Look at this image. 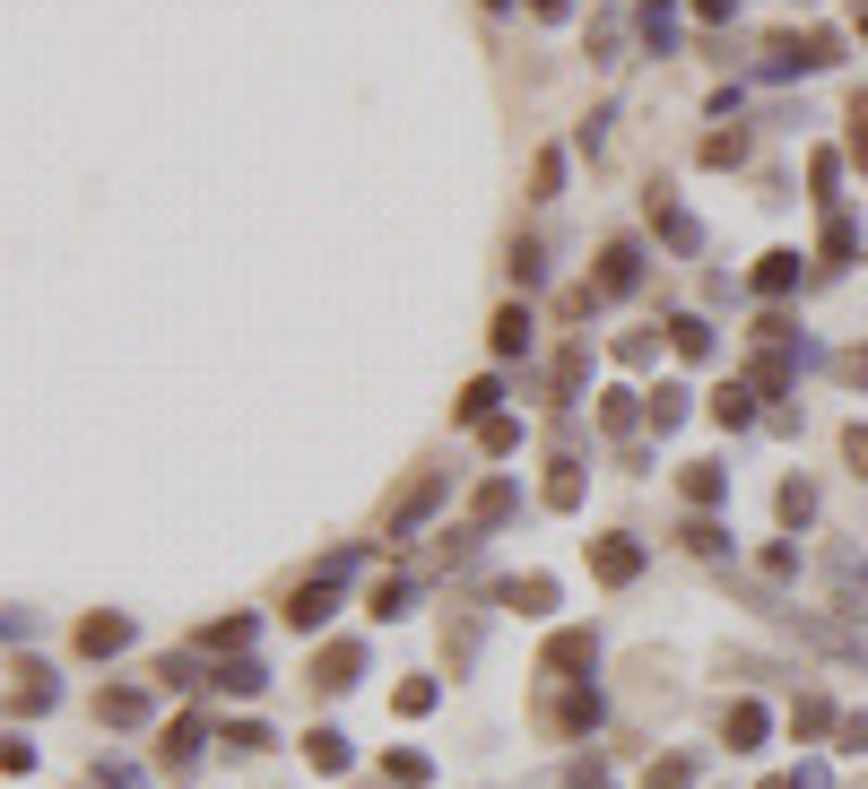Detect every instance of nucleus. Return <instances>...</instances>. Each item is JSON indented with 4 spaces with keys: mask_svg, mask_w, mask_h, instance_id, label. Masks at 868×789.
<instances>
[{
    "mask_svg": "<svg viewBox=\"0 0 868 789\" xmlns=\"http://www.w3.org/2000/svg\"><path fill=\"white\" fill-rule=\"evenodd\" d=\"M539 720H547V729H591V720H600V694H591V685H565V694L539 703Z\"/></svg>",
    "mask_w": 868,
    "mask_h": 789,
    "instance_id": "obj_1",
    "label": "nucleus"
},
{
    "mask_svg": "<svg viewBox=\"0 0 868 789\" xmlns=\"http://www.w3.org/2000/svg\"><path fill=\"white\" fill-rule=\"evenodd\" d=\"M357 676H366V651H357V642H331V651L313 660V685H322V694H348Z\"/></svg>",
    "mask_w": 868,
    "mask_h": 789,
    "instance_id": "obj_2",
    "label": "nucleus"
},
{
    "mask_svg": "<svg viewBox=\"0 0 868 789\" xmlns=\"http://www.w3.org/2000/svg\"><path fill=\"white\" fill-rule=\"evenodd\" d=\"M591 572H600V581H634V572H643V547H634V538H591Z\"/></svg>",
    "mask_w": 868,
    "mask_h": 789,
    "instance_id": "obj_3",
    "label": "nucleus"
},
{
    "mask_svg": "<svg viewBox=\"0 0 868 789\" xmlns=\"http://www.w3.org/2000/svg\"><path fill=\"white\" fill-rule=\"evenodd\" d=\"M435 503H443V477H417V486L400 495V512H391V538H408V530H417V521H426Z\"/></svg>",
    "mask_w": 868,
    "mask_h": 789,
    "instance_id": "obj_4",
    "label": "nucleus"
},
{
    "mask_svg": "<svg viewBox=\"0 0 868 789\" xmlns=\"http://www.w3.org/2000/svg\"><path fill=\"white\" fill-rule=\"evenodd\" d=\"M331 607H339V599H331V572H322V581H304V590L287 599V625H304V634H313V625H331Z\"/></svg>",
    "mask_w": 868,
    "mask_h": 789,
    "instance_id": "obj_5",
    "label": "nucleus"
},
{
    "mask_svg": "<svg viewBox=\"0 0 868 789\" xmlns=\"http://www.w3.org/2000/svg\"><path fill=\"white\" fill-rule=\"evenodd\" d=\"M825 581L843 590V607H852V616H868V564L860 556H825Z\"/></svg>",
    "mask_w": 868,
    "mask_h": 789,
    "instance_id": "obj_6",
    "label": "nucleus"
},
{
    "mask_svg": "<svg viewBox=\"0 0 868 789\" xmlns=\"http://www.w3.org/2000/svg\"><path fill=\"white\" fill-rule=\"evenodd\" d=\"M130 642V616H88V625H79V651H88V660H105V651H123Z\"/></svg>",
    "mask_w": 868,
    "mask_h": 789,
    "instance_id": "obj_7",
    "label": "nucleus"
},
{
    "mask_svg": "<svg viewBox=\"0 0 868 789\" xmlns=\"http://www.w3.org/2000/svg\"><path fill=\"white\" fill-rule=\"evenodd\" d=\"M96 720H114V729H139V720H148V694H139V685H114V694H96Z\"/></svg>",
    "mask_w": 868,
    "mask_h": 789,
    "instance_id": "obj_8",
    "label": "nucleus"
},
{
    "mask_svg": "<svg viewBox=\"0 0 868 789\" xmlns=\"http://www.w3.org/2000/svg\"><path fill=\"white\" fill-rule=\"evenodd\" d=\"M504 607H521V616H547V607H556V581H547V572H530V581H504Z\"/></svg>",
    "mask_w": 868,
    "mask_h": 789,
    "instance_id": "obj_9",
    "label": "nucleus"
},
{
    "mask_svg": "<svg viewBox=\"0 0 868 789\" xmlns=\"http://www.w3.org/2000/svg\"><path fill=\"white\" fill-rule=\"evenodd\" d=\"M304 764H313V773H348V738H339V729H313V738H304Z\"/></svg>",
    "mask_w": 868,
    "mask_h": 789,
    "instance_id": "obj_10",
    "label": "nucleus"
},
{
    "mask_svg": "<svg viewBox=\"0 0 868 789\" xmlns=\"http://www.w3.org/2000/svg\"><path fill=\"white\" fill-rule=\"evenodd\" d=\"M209 685H218V694H261V685H269V669H261V660L244 651V660H227V669L209 676Z\"/></svg>",
    "mask_w": 868,
    "mask_h": 789,
    "instance_id": "obj_11",
    "label": "nucleus"
},
{
    "mask_svg": "<svg viewBox=\"0 0 868 789\" xmlns=\"http://www.w3.org/2000/svg\"><path fill=\"white\" fill-rule=\"evenodd\" d=\"M790 729H799V738H825V729H843V720H834V703H825V694H799Z\"/></svg>",
    "mask_w": 868,
    "mask_h": 789,
    "instance_id": "obj_12",
    "label": "nucleus"
},
{
    "mask_svg": "<svg viewBox=\"0 0 868 789\" xmlns=\"http://www.w3.org/2000/svg\"><path fill=\"white\" fill-rule=\"evenodd\" d=\"M200 642H209V651H252V616H218Z\"/></svg>",
    "mask_w": 868,
    "mask_h": 789,
    "instance_id": "obj_13",
    "label": "nucleus"
},
{
    "mask_svg": "<svg viewBox=\"0 0 868 789\" xmlns=\"http://www.w3.org/2000/svg\"><path fill=\"white\" fill-rule=\"evenodd\" d=\"M721 738H730V746H755V738H764V711H755V703H730V720H721Z\"/></svg>",
    "mask_w": 868,
    "mask_h": 789,
    "instance_id": "obj_14",
    "label": "nucleus"
},
{
    "mask_svg": "<svg viewBox=\"0 0 868 789\" xmlns=\"http://www.w3.org/2000/svg\"><path fill=\"white\" fill-rule=\"evenodd\" d=\"M600 260H609V269H600V287H609V295H625V287H634V243H609Z\"/></svg>",
    "mask_w": 868,
    "mask_h": 789,
    "instance_id": "obj_15",
    "label": "nucleus"
},
{
    "mask_svg": "<svg viewBox=\"0 0 868 789\" xmlns=\"http://www.w3.org/2000/svg\"><path fill=\"white\" fill-rule=\"evenodd\" d=\"M547 669H591V634H556L547 642Z\"/></svg>",
    "mask_w": 868,
    "mask_h": 789,
    "instance_id": "obj_16",
    "label": "nucleus"
},
{
    "mask_svg": "<svg viewBox=\"0 0 868 789\" xmlns=\"http://www.w3.org/2000/svg\"><path fill=\"white\" fill-rule=\"evenodd\" d=\"M391 781H400V789H426V781H435V764H426V755H408V746H400V755H391Z\"/></svg>",
    "mask_w": 868,
    "mask_h": 789,
    "instance_id": "obj_17",
    "label": "nucleus"
},
{
    "mask_svg": "<svg viewBox=\"0 0 868 789\" xmlns=\"http://www.w3.org/2000/svg\"><path fill=\"white\" fill-rule=\"evenodd\" d=\"M695 781V755H660V764H651V789H686Z\"/></svg>",
    "mask_w": 868,
    "mask_h": 789,
    "instance_id": "obj_18",
    "label": "nucleus"
},
{
    "mask_svg": "<svg viewBox=\"0 0 868 789\" xmlns=\"http://www.w3.org/2000/svg\"><path fill=\"white\" fill-rule=\"evenodd\" d=\"M790 278H799V260H790V252H773V260H764V269H755V287H764V295H782V287H790Z\"/></svg>",
    "mask_w": 868,
    "mask_h": 789,
    "instance_id": "obj_19",
    "label": "nucleus"
},
{
    "mask_svg": "<svg viewBox=\"0 0 868 789\" xmlns=\"http://www.w3.org/2000/svg\"><path fill=\"white\" fill-rule=\"evenodd\" d=\"M678 417H686V391L660 382V391H651V426H678Z\"/></svg>",
    "mask_w": 868,
    "mask_h": 789,
    "instance_id": "obj_20",
    "label": "nucleus"
},
{
    "mask_svg": "<svg viewBox=\"0 0 868 789\" xmlns=\"http://www.w3.org/2000/svg\"><path fill=\"white\" fill-rule=\"evenodd\" d=\"M686 495H695V503H721V468L695 460V468H686Z\"/></svg>",
    "mask_w": 868,
    "mask_h": 789,
    "instance_id": "obj_21",
    "label": "nucleus"
},
{
    "mask_svg": "<svg viewBox=\"0 0 868 789\" xmlns=\"http://www.w3.org/2000/svg\"><path fill=\"white\" fill-rule=\"evenodd\" d=\"M782 521L808 530V521H817V495H808V486H782Z\"/></svg>",
    "mask_w": 868,
    "mask_h": 789,
    "instance_id": "obj_22",
    "label": "nucleus"
},
{
    "mask_svg": "<svg viewBox=\"0 0 868 789\" xmlns=\"http://www.w3.org/2000/svg\"><path fill=\"white\" fill-rule=\"evenodd\" d=\"M26 703H35V711L53 703V676H44V669H18V711H26Z\"/></svg>",
    "mask_w": 868,
    "mask_h": 789,
    "instance_id": "obj_23",
    "label": "nucleus"
},
{
    "mask_svg": "<svg viewBox=\"0 0 868 789\" xmlns=\"http://www.w3.org/2000/svg\"><path fill=\"white\" fill-rule=\"evenodd\" d=\"M487 408H496V382H470V391H461V417H470V426H487Z\"/></svg>",
    "mask_w": 868,
    "mask_h": 789,
    "instance_id": "obj_24",
    "label": "nucleus"
},
{
    "mask_svg": "<svg viewBox=\"0 0 868 789\" xmlns=\"http://www.w3.org/2000/svg\"><path fill=\"white\" fill-rule=\"evenodd\" d=\"M547 503H556V512H574V503H582V477H574V468H556V477H547Z\"/></svg>",
    "mask_w": 868,
    "mask_h": 789,
    "instance_id": "obj_25",
    "label": "nucleus"
},
{
    "mask_svg": "<svg viewBox=\"0 0 868 789\" xmlns=\"http://www.w3.org/2000/svg\"><path fill=\"white\" fill-rule=\"evenodd\" d=\"M443 651H452V660H470V651H478V616H461V625H443Z\"/></svg>",
    "mask_w": 868,
    "mask_h": 789,
    "instance_id": "obj_26",
    "label": "nucleus"
},
{
    "mask_svg": "<svg viewBox=\"0 0 868 789\" xmlns=\"http://www.w3.org/2000/svg\"><path fill=\"white\" fill-rule=\"evenodd\" d=\"M478 521H487V530H496V521H512V486H487V495H478Z\"/></svg>",
    "mask_w": 868,
    "mask_h": 789,
    "instance_id": "obj_27",
    "label": "nucleus"
},
{
    "mask_svg": "<svg viewBox=\"0 0 868 789\" xmlns=\"http://www.w3.org/2000/svg\"><path fill=\"white\" fill-rule=\"evenodd\" d=\"M521 338H530V313H504V322H496V347H504V356H521Z\"/></svg>",
    "mask_w": 868,
    "mask_h": 789,
    "instance_id": "obj_28",
    "label": "nucleus"
},
{
    "mask_svg": "<svg viewBox=\"0 0 868 789\" xmlns=\"http://www.w3.org/2000/svg\"><path fill=\"white\" fill-rule=\"evenodd\" d=\"M686 547H695V556H721V547H730V538H721V530H713V521H686Z\"/></svg>",
    "mask_w": 868,
    "mask_h": 789,
    "instance_id": "obj_29",
    "label": "nucleus"
},
{
    "mask_svg": "<svg viewBox=\"0 0 868 789\" xmlns=\"http://www.w3.org/2000/svg\"><path fill=\"white\" fill-rule=\"evenodd\" d=\"M373 616H408V581H382L373 590Z\"/></svg>",
    "mask_w": 868,
    "mask_h": 789,
    "instance_id": "obj_30",
    "label": "nucleus"
},
{
    "mask_svg": "<svg viewBox=\"0 0 868 789\" xmlns=\"http://www.w3.org/2000/svg\"><path fill=\"white\" fill-rule=\"evenodd\" d=\"M400 711H408V720H417V711H435V685H426V676H408V685H400Z\"/></svg>",
    "mask_w": 868,
    "mask_h": 789,
    "instance_id": "obj_31",
    "label": "nucleus"
},
{
    "mask_svg": "<svg viewBox=\"0 0 868 789\" xmlns=\"http://www.w3.org/2000/svg\"><path fill=\"white\" fill-rule=\"evenodd\" d=\"M157 755H165V764H192V755H200V729H174V738H165Z\"/></svg>",
    "mask_w": 868,
    "mask_h": 789,
    "instance_id": "obj_32",
    "label": "nucleus"
},
{
    "mask_svg": "<svg viewBox=\"0 0 868 789\" xmlns=\"http://www.w3.org/2000/svg\"><path fill=\"white\" fill-rule=\"evenodd\" d=\"M713 417H721V426H747L755 408H747V391H721V399H713Z\"/></svg>",
    "mask_w": 868,
    "mask_h": 789,
    "instance_id": "obj_33",
    "label": "nucleus"
},
{
    "mask_svg": "<svg viewBox=\"0 0 868 789\" xmlns=\"http://www.w3.org/2000/svg\"><path fill=\"white\" fill-rule=\"evenodd\" d=\"M227 746H235V755H252V746H269V729H261V720H235V729H227Z\"/></svg>",
    "mask_w": 868,
    "mask_h": 789,
    "instance_id": "obj_34",
    "label": "nucleus"
},
{
    "mask_svg": "<svg viewBox=\"0 0 868 789\" xmlns=\"http://www.w3.org/2000/svg\"><path fill=\"white\" fill-rule=\"evenodd\" d=\"M834 373H843L852 391H868V347H852V356H834Z\"/></svg>",
    "mask_w": 868,
    "mask_h": 789,
    "instance_id": "obj_35",
    "label": "nucleus"
},
{
    "mask_svg": "<svg viewBox=\"0 0 868 789\" xmlns=\"http://www.w3.org/2000/svg\"><path fill=\"white\" fill-rule=\"evenodd\" d=\"M852 156L868 165V96H852Z\"/></svg>",
    "mask_w": 868,
    "mask_h": 789,
    "instance_id": "obj_36",
    "label": "nucleus"
},
{
    "mask_svg": "<svg viewBox=\"0 0 868 789\" xmlns=\"http://www.w3.org/2000/svg\"><path fill=\"white\" fill-rule=\"evenodd\" d=\"M834 738H843V755H868V720H860V711H852V720H843Z\"/></svg>",
    "mask_w": 868,
    "mask_h": 789,
    "instance_id": "obj_37",
    "label": "nucleus"
},
{
    "mask_svg": "<svg viewBox=\"0 0 868 789\" xmlns=\"http://www.w3.org/2000/svg\"><path fill=\"white\" fill-rule=\"evenodd\" d=\"M843 451H852V468L868 477V426H852V434H843Z\"/></svg>",
    "mask_w": 868,
    "mask_h": 789,
    "instance_id": "obj_38",
    "label": "nucleus"
},
{
    "mask_svg": "<svg viewBox=\"0 0 868 789\" xmlns=\"http://www.w3.org/2000/svg\"><path fill=\"white\" fill-rule=\"evenodd\" d=\"M764 789H808V781H799V773H782V781H764Z\"/></svg>",
    "mask_w": 868,
    "mask_h": 789,
    "instance_id": "obj_39",
    "label": "nucleus"
}]
</instances>
